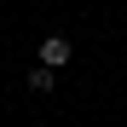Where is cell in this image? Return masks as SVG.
Segmentation results:
<instances>
[{
	"instance_id": "1",
	"label": "cell",
	"mask_w": 127,
	"mask_h": 127,
	"mask_svg": "<svg viewBox=\"0 0 127 127\" xmlns=\"http://www.w3.org/2000/svg\"><path fill=\"white\" fill-rule=\"evenodd\" d=\"M40 64H46V69H64V64H69V40H64V35H46V40H40Z\"/></svg>"
},
{
	"instance_id": "2",
	"label": "cell",
	"mask_w": 127,
	"mask_h": 127,
	"mask_svg": "<svg viewBox=\"0 0 127 127\" xmlns=\"http://www.w3.org/2000/svg\"><path fill=\"white\" fill-rule=\"evenodd\" d=\"M52 81H58V69H46V64L29 69V87H35V93H52Z\"/></svg>"
}]
</instances>
